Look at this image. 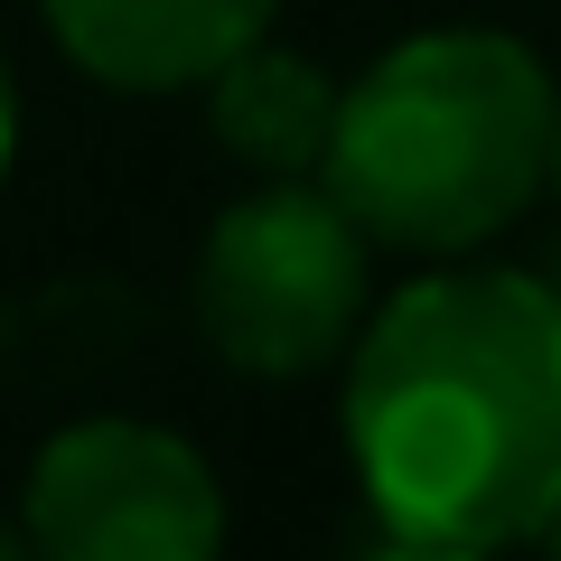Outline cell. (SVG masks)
Masks as SVG:
<instances>
[{
    "instance_id": "1",
    "label": "cell",
    "mask_w": 561,
    "mask_h": 561,
    "mask_svg": "<svg viewBox=\"0 0 561 561\" xmlns=\"http://www.w3.org/2000/svg\"><path fill=\"white\" fill-rule=\"evenodd\" d=\"M346 459L383 534H542L561 496V290L524 272H431L346 346Z\"/></svg>"
},
{
    "instance_id": "2",
    "label": "cell",
    "mask_w": 561,
    "mask_h": 561,
    "mask_svg": "<svg viewBox=\"0 0 561 561\" xmlns=\"http://www.w3.org/2000/svg\"><path fill=\"white\" fill-rule=\"evenodd\" d=\"M561 150V94L505 28H421L337 103L319 179L393 253H478L524 216Z\"/></svg>"
},
{
    "instance_id": "3",
    "label": "cell",
    "mask_w": 561,
    "mask_h": 561,
    "mask_svg": "<svg viewBox=\"0 0 561 561\" xmlns=\"http://www.w3.org/2000/svg\"><path fill=\"white\" fill-rule=\"evenodd\" d=\"M365 225L337 206V187L262 179L243 206H225L197 243V328L243 375H319L365 328Z\"/></svg>"
},
{
    "instance_id": "4",
    "label": "cell",
    "mask_w": 561,
    "mask_h": 561,
    "mask_svg": "<svg viewBox=\"0 0 561 561\" xmlns=\"http://www.w3.org/2000/svg\"><path fill=\"white\" fill-rule=\"evenodd\" d=\"M20 524L38 561H225V486L197 440L131 412L66 421L28 459Z\"/></svg>"
},
{
    "instance_id": "5",
    "label": "cell",
    "mask_w": 561,
    "mask_h": 561,
    "mask_svg": "<svg viewBox=\"0 0 561 561\" xmlns=\"http://www.w3.org/2000/svg\"><path fill=\"white\" fill-rule=\"evenodd\" d=\"M47 38L113 94H187L272 38L280 0H38Z\"/></svg>"
},
{
    "instance_id": "6",
    "label": "cell",
    "mask_w": 561,
    "mask_h": 561,
    "mask_svg": "<svg viewBox=\"0 0 561 561\" xmlns=\"http://www.w3.org/2000/svg\"><path fill=\"white\" fill-rule=\"evenodd\" d=\"M337 103H346V84H328L319 57L272 47V38L206 76V122H216V140L243 169H262V179H309V169H328Z\"/></svg>"
},
{
    "instance_id": "7",
    "label": "cell",
    "mask_w": 561,
    "mask_h": 561,
    "mask_svg": "<svg viewBox=\"0 0 561 561\" xmlns=\"http://www.w3.org/2000/svg\"><path fill=\"white\" fill-rule=\"evenodd\" d=\"M365 561H496L486 542H421V534H383Z\"/></svg>"
},
{
    "instance_id": "8",
    "label": "cell",
    "mask_w": 561,
    "mask_h": 561,
    "mask_svg": "<svg viewBox=\"0 0 561 561\" xmlns=\"http://www.w3.org/2000/svg\"><path fill=\"white\" fill-rule=\"evenodd\" d=\"M10 150H20V84H10V57H0V179H10Z\"/></svg>"
},
{
    "instance_id": "9",
    "label": "cell",
    "mask_w": 561,
    "mask_h": 561,
    "mask_svg": "<svg viewBox=\"0 0 561 561\" xmlns=\"http://www.w3.org/2000/svg\"><path fill=\"white\" fill-rule=\"evenodd\" d=\"M0 561H38V542H28V524H0Z\"/></svg>"
},
{
    "instance_id": "10",
    "label": "cell",
    "mask_w": 561,
    "mask_h": 561,
    "mask_svg": "<svg viewBox=\"0 0 561 561\" xmlns=\"http://www.w3.org/2000/svg\"><path fill=\"white\" fill-rule=\"evenodd\" d=\"M542 534H552V561H561V496H552V515H542Z\"/></svg>"
},
{
    "instance_id": "11",
    "label": "cell",
    "mask_w": 561,
    "mask_h": 561,
    "mask_svg": "<svg viewBox=\"0 0 561 561\" xmlns=\"http://www.w3.org/2000/svg\"><path fill=\"white\" fill-rule=\"evenodd\" d=\"M552 179H561V150H552Z\"/></svg>"
},
{
    "instance_id": "12",
    "label": "cell",
    "mask_w": 561,
    "mask_h": 561,
    "mask_svg": "<svg viewBox=\"0 0 561 561\" xmlns=\"http://www.w3.org/2000/svg\"><path fill=\"white\" fill-rule=\"evenodd\" d=\"M552 290H561V272H552Z\"/></svg>"
}]
</instances>
